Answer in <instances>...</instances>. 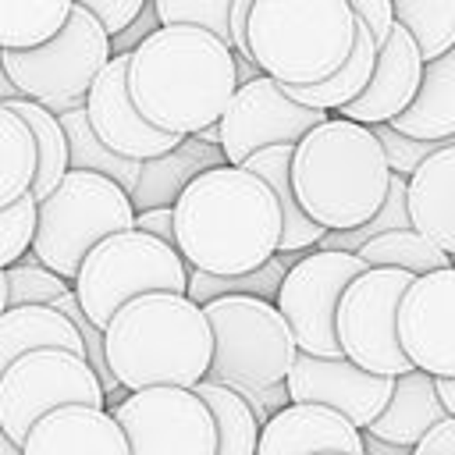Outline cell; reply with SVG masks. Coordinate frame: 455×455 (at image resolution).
<instances>
[{
	"mask_svg": "<svg viewBox=\"0 0 455 455\" xmlns=\"http://www.w3.org/2000/svg\"><path fill=\"white\" fill-rule=\"evenodd\" d=\"M238 89L235 50L196 25H156L128 53V96L167 135H199L217 124Z\"/></svg>",
	"mask_w": 455,
	"mask_h": 455,
	"instance_id": "1",
	"label": "cell"
},
{
	"mask_svg": "<svg viewBox=\"0 0 455 455\" xmlns=\"http://www.w3.org/2000/svg\"><path fill=\"white\" fill-rule=\"evenodd\" d=\"M174 210V249L192 270L249 274L281 242V206L263 178L220 164L185 185Z\"/></svg>",
	"mask_w": 455,
	"mask_h": 455,
	"instance_id": "2",
	"label": "cell"
},
{
	"mask_svg": "<svg viewBox=\"0 0 455 455\" xmlns=\"http://www.w3.org/2000/svg\"><path fill=\"white\" fill-rule=\"evenodd\" d=\"M103 355L124 391L196 387L210 370L213 334L188 295L149 291L107 320Z\"/></svg>",
	"mask_w": 455,
	"mask_h": 455,
	"instance_id": "3",
	"label": "cell"
},
{
	"mask_svg": "<svg viewBox=\"0 0 455 455\" xmlns=\"http://www.w3.org/2000/svg\"><path fill=\"white\" fill-rule=\"evenodd\" d=\"M291 192L323 231L366 224L387 196V160L373 128L327 114L291 146Z\"/></svg>",
	"mask_w": 455,
	"mask_h": 455,
	"instance_id": "4",
	"label": "cell"
},
{
	"mask_svg": "<svg viewBox=\"0 0 455 455\" xmlns=\"http://www.w3.org/2000/svg\"><path fill=\"white\" fill-rule=\"evenodd\" d=\"M355 25L348 0H256L245 21L249 60L277 85H313L345 64Z\"/></svg>",
	"mask_w": 455,
	"mask_h": 455,
	"instance_id": "5",
	"label": "cell"
},
{
	"mask_svg": "<svg viewBox=\"0 0 455 455\" xmlns=\"http://www.w3.org/2000/svg\"><path fill=\"white\" fill-rule=\"evenodd\" d=\"M135 210L128 192L92 171H68L46 199L36 203V231L28 252L64 281H75L82 259L107 235L128 231Z\"/></svg>",
	"mask_w": 455,
	"mask_h": 455,
	"instance_id": "6",
	"label": "cell"
},
{
	"mask_svg": "<svg viewBox=\"0 0 455 455\" xmlns=\"http://www.w3.org/2000/svg\"><path fill=\"white\" fill-rule=\"evenodd\" d=\"M188 263L178 256L174 245L146 235V231H117L107 235L100 245L89 249L82 259L71 291L92 327H107V320L132 299L149 291H174L185 295Z\"/></svg>",
	"mask_w": 455,
	"mask_h": 455,
	"instance_id": "7",
	"label": "cell"
},
{
	"mask_svg": "<svg viewBox=\"0 0 455 455\" xmlns=\"http://www.w3.org/2000/svg\"><path fill=\"white\" fill-rule=\"evenodd\" d=\"M213 355L203 380L228 387H274L284 384L295 363V338L274 302L252 295H224L203 306Z\"/></svg>",
	"mask_w": 455,
	"mask_h": 455,
	"instance_id": "8",
	"label": "cell"
},
{
	"mask_svg": "<svg viewBox=\"0 0 455 455\" xmlns=\"http://www.w3.org/2000/svg\"><path fill=\"white\" fill-rule=\"evenodd\" d=\"M110 60V36L103 25L82 11L71 7L68 21L57 36H50L39 46L28 50H0V64L18 89V96L36 100L50 114H68L85 107V92L96 82V75Z\"/></svg>",
	"mask_w": 455,
	"mask_h": 455,
	"instance_id": "9",
	"label": "cell"
},
{
	"mask_svg": "<svg viewBox=\"0 0 455 455\" xmlns=\"http://www.w3.org/2000/svg\"><path fill=\"white\" fill-rule=\"evenodd\" d=\"M409 284L412 274L395 267H366L355 281L345 284L334 313V334L345 359L380 377H398L412 370L395 327L398 302Z\"/></svg>",
	"mask_w": 455,
	"mask_h": 455,
	"instance_id": "10",
	"label": "cell"
},
{
	"mask_svg": "<svg viewBox=\"0 0 455 455\" xmlns=\"http://www.w3.org/2000/svg\"><path fill=\"white\" fill-rule=\"evenodd\" d=\"M60 405L103 409V387L85 355L68 348H36L0 373V430L21 444L32 423Z\"/></svg>",
	"mask_w": 455,
	"mask_h": 455,
	"instance_id": "11",
	"label": "cell"
},
{
	"mask_svg": "<svg viewBox=\"0 0 455 455\" xmlns=\"http://www.w3.org/2000/svg\"><path fill=\"white\" fill-rule=\"evenodd\" d=\"M363 270L366 263L355 252H331V249L302 252L288 267L274 306L284 316L299 352L341 359V345L334 334V313H338V299L345 284L355 281Z\"/></svg>",
	"mask_w": 455,
	"mask_h": 455,
	"instance_id": "12",
	"label": "cell"
},
{
	"mask_svg": "<svg viewBox=\"0 0 455 455\" xmlns=\"http://www.w3.org/2000/svg\"><path fill=\"white\" fill-rule=\"evenodd\" d=\"M128 441V455H213L217 427L192 387L128 391L107 409Z\"/></svg>",
	"mask_w": 455,
	"mask_h": 455,
	"instance_id": "13",
	"label": "cell"
},
{
	"mask_svg": "<svg viewBox=\"0 0 455 455\" xmlns=\"http://www.w3.org/2000/svg\"><path fill=\"white\" fill-rule=\"evenodd\" d=\"M327 114L295 103L274 78L256 75L242 82L224 107L217 132H220V153L228 164H242L256 149L267 146H295L309 128H316Z\"/></svg>",
	"mask_w": 455,
	"mask_h": 455,
	"instance_id": "14",
	"label": "cell"
},
{
	"mask_svg": "<svg viewBox=\"0 0 455 455\" xmlns=\"http://www.w3.org/2000/svg\"><path fill=\"white\" fill-rule=\"evenodd\" d=\"M398 345L405 359L437 377H455V267L412 277L398 302Z\"/></svg>",
	"mask_w": 455,
	"mask_h": 455,
	"instance_id": "15",
	"label": "cell"
},
{
	"mask_svg": "<svg viewBox=\"0 0 455 455\" xmlns=\"http://www.w3.org/2000/svg\"><path fill=\"white\" fill-rule=\"evenodd\" d=\"M284 387H288V402H309V405L334 409L352 427L363 430L387 405L395 377L370 373V370L355 366L345 355L341 359H323V355L295 352V363L284 377Z\"/></svg>",
	"mask_w": 455,
	"mask_h": 455,
	"instance_id": "16",
	"label": "cell"
},
{
	"mask_svg": "<svg viewBox=\"0 0 455 455\" xmlns=\"http://www.w3.org/2000/svg\"><path fill=\"white\" fill-rule=\"evenodd\" d=\"M85 117L96 139L128 160H153L167 149H174L181 139L153 128L128 96V53L110 57L107 68L96 75V82L85 92Z\"/></svg>",
	"mask_w": 455,
	"mask_h": 455,
	"instance_id": "17",
	"label": "cell"
},
{
	"mask_svg": "<svg viewBox=\"0 0 455 455\" xmlns=\"http://www.w3.org/2000/svg\"><path fill=\"white\" fill-rule=\"evenodd\" d=\"M419 75H423L419 46L412 43V36L402 25H395L391 36L377 46V64H373L366 89L348 107H341L338 117H348L366 128L395 121L412 103V96L419 89Z\"/></svg>",
	"mask_w": 455,
	"mask_h": 455,
	"instance_id": "18",
	"label": "cell"
},
{
	"mask_svg": "<svg viewBox=\"0 0 455 455\" xmlns=\"http://www.w3.org/2000/svg\"><path fill=\"white\" fill-rule=\"evenodd\" d=\"M363 455V434L352 427L341 412L309 405V402H288L284 409L270 412V419L259 427L256 455Z\"/></svg>",
	"mask_w": 455,
	"mask_h": 455,
	"instance_id": "19",
	"label": "cell"
},
{
	"mask_svg": "<svg viewBox=\"0 0 455 455\" xmlns=\"http://www.w3.org/2000/svg\"><path fill=\"white\" fill-rule=\"evenodd\" d=\"M21 455H128V441L107 409L60 405L32 423Z\"/></svg>",
	"mask_w": 455,
	"mask_h": 455,
	"instance_id": "20",
	"label": "cell"
},
{
	"mask_svg": "<svg viewBox=\"0 0 455 455\" xmlns=\"http://www.w3.org/2000/svg\"><path fill=\"white\" fill-rule=\"evenodd\" d=\"M412 231L455 256V146H441L405 178Z\"/></svg>",
	"mask_w": 455,
	"mask_h": 455,
	"instance_id": "21",
	"label": "cell"
},
{
	"mask_svg": "<svg viewBox=\"0 0 455 455\" xmlns=\"http://www.w3.org/2000/svg\"><path fill=\"white\" fill-rule=\"evenodd\" d=\"M220 164H228L220 146L203 142L199 135H185L174 149H167V153H160L153 160H142L139 181L128 192V203H132L135 213L174 206L188 181H196L203 171L220 167Z\"/></svg>",
	"mask_w": 455,
	"mask_h": 455,
	"instance_id": "22",
	"label": "cell"
},
{
	"mask_svg": "<svg viewBox=\"0 0 455 455\" xmlns=\"http://www.w3.org/2000/svg\"><path fill=\"white\" fill-rule=\"evenodd\" d=\"M448 412L437 398V387H434V377L423 373V370H405L395 377V387H391V398L387 405L380 409V416L363 427L370 430L373 437L387 441V444H402V448H412L434 423H441Z\"/></svg>",
	"mask_w": 455,
	"mask_h": 455,
	"instance_id": "23",
	"label": "cell"
},
{
	"mask_svg": "<svg viewBox=\"0 0 455 455\" xmlns=\"http://www.w3.org/2000/svg\"><path fill=\"white\" fill-rule=\"evenodd\" d=\"M387 124L412 139H430V142L455 139V46L434 60H423V75L412 103Z\"/></svg>",
	"mask_w": 455,
	"mask_h": 455,
	"instance_id": "24",
	"label": "cell"
},
{
	"mask_svg": "<svg viewBox=\"0 0 455 455\" xmlns=\"http://www.w3.org/2000/svg\"><path fill=\"white\" fill-rule=\"evenodd\" d=\"M36 348H68L85 355L78 327L53 306H11L0 313V373Z\"/></svg>",
	"mask_w": 455,
	"mask_h": 455,
	"instance_id": "25",
	"label": "cell"
},
{
	"mask_svg": "<svg viewBox=\"0 0 455 455\" xmlns=\"http://www.w3.org/2000/svg\"><path fill=\"white\" fill-rule=\"evenodd\" d=\"M238 167L252 171L256 178H263L281 206V242H277V252H306L320 242L323 228L313 224L299 203H295V192H291V178H288V167H291V146H267V149H256L252 156H245Z\"/></svg>",
	"mask_w": 455,
	"mask_h": 455,
	"instance_id": "26",
	"label": "cell"
},
{
	"mask_svg": "<svg viewBox=\"0 0 455 455\" xmlns=\"http://www.w3.org/2000/svg\"><path fill=\"white\" fill-rule=\"evenodd\" d=\"M373 64H377V39L359 21L352 53L345 57V64L338 71H331L323 82H313V85H281V89L302 107H313V110H323V114H338L341 107H348L366 89V82L373 75Z\"/></svg>",
	"mask_w": 455,
	"mask_h": 455,
	"instance_id": "27",
	"label": "cell"
},
{
	"mask_svg": "<svg viewBox=\"0 0 455 455\" xmlns=\"http://www.w3.org/2000/svg\"><path fill=\"white\" fill-rule=\"evenodd\" d=\"M7 107L28 124L32 132V142H36V174H32V188L28 196L39 203L53 192V185L68 174V139H64V128L57 121V114H50L46 107H39L36 100H25V96H14L7 100Z\"/></svg>",
	"mask_w": 455,
	"mask_h": 455,
	"instance_id": "28",
	"label": "cell"
},
{
	"mask_svg": "<svg viewBox=\"0 0 455 455\" xmlns=\"http://www.w3.org/2000/svg\"><path fill=\"white\" fill-rule=\"evenodd\" d=\"M192 391L203 398V405L213 416V427H217L213 455H256L259 419L249 409V402L235 387L217 384V380H199Z\"/></svg>",
	"mask_w": 455,
	"mask_h": 455,
	"instance_id": "29",
	"label": "cell"
},
{
	"mask_svg": "<svg viewBox=\"0 0 455 455\" xmlns=\"http://www.w3.org/2000/svg\"><path fill=\"white\" fill-rule=\"evenodd\" d=\"M57 121H60L64 139H68V171H92V174H103V178L117 181L124 192L135 188L142 160H128V156L110 153V149L96 139V132L89 128L85 107L68 110V114H57Z\"/></svg>",
	"mask_w": 455,
	"mask_h": 455,
	"instance_id": "30",
	"label": "cell"
},
{
	"mask_svg": "<svg viewBox=\"0 0 455 455\" xmlns=\"http://www.w3.org/2000/svg\"><path fill=\"white\" fill-rule=\"evenodd\" d=\"M75 0H0V50L46 43L68 21Z\"/></svg>",
	"mask_w": 455,
	"mask_h": 455,
	"instance_id": "31",
	"label": "cell"
},
{
	"mask_svg": "<svg viewBox=\"0 0 455 455\" xmlns=\"http://www.w3.org/2000/svg\"><path fill=\"white\" fill-rule=\"evenodd\" d=\"M355 256H359L366 267H395V270H409L412 277L451 267V256H448L444 249H437L434 242H427V238H423L419 231H412V228L384 231V235L363 242Z\"/></svg>",
	"mask_w": 455,
	"mask_h": 455,
	"instance_id": "32",
	"label": "cell"
},
{
	"mask_svg": "<svg viewBox=\"0 0 455 455\" xmlns=\"http://www.w3.org/2000/svg\"><path fill=\"white\" fill-rule=\"evenodd\" d=\"M391 14L412 36L423 60L455 46V0H391Z\"/></svg>",
	"mask_w": 455,
	"mask_h": 455,
	"instance_id": "33",
	"label": "cell"
},
{
	"mask_svg": "<svg viewBox=\"0 0 455 455\" xmlns=\"http://www.w3.org/2000/svg\"><path fill=\"white\" fill-rule=\"evenodd\" d=\"M32 174H36L32 132L7 103H0V210L32 188Z\"/></svg>",
	"mask_w": 455,
	"mask_h": 455,
	"instance_id": "34",
	"label": "cell"
},
{
	"mask_svg": "<svg viewBox=\"0 0 455 455\" xmlns=\"http://www.w3.org/2000/svg\"><path fill=\"white\" fill-rule=\"evenodd\" d=\"M7 277V309L11 306H50L57 295L71 291V281L46 270L32 252H25L18 263L4 270Z\"/></svg>",
	"mask_w": 455,
	"mask_h": 455,
	"instance_id": "35",
	"label": "cell"
},
{
	"mask_svg": "<svg viewBox=\"0 0 455 455\" xmlns=\"http://www.w3.org/2000/svg\"><path fill=\"white\" fill-rule=\"evenodd\" d=\"M153 11L160 25H196L220 36L231 46V32H228L231 0H153Z\"/></svg>",
	"mask_w": 455,
	"mask_h": 455,
	"instance_id": "36",
	"label": "cell"
},
{
	"mask_svg": "<svg viewBox=\"0 0 455 455\" xmlns=\"http://www.w3.org/2000/svg\"><path fill=\"white\" fill-rule=\"evenodd\" d=\"M32 231H36V199L25 192L21 199L0 210V270H7L28 252Z\"/></svg>",
	"mask_w": 455,
	"mask_h": 455,
	"instance_id": "37",
	"label": "cell"
},
{
	"mask_svg": "<svg viewBox=\"0 0 455 455\" xmlns=\"http://www.w3.org/2000/svg\"><path fill=\"white\" fill-rule=\"evenodd\" d=\"M373 135L384 149V160H387V171L391 174H402L409 178L430 153H437L441 146H455V139H444V142H430V139H412V135H402L395 132L391 124H373Z\"/></svg>",
	"mask_w": 455,
	"mask_h": 455,
	"instance_id": "38",
	"label": "cell"
},
{
	"mask_svg": "<svg viewBox=\"0 0 455 455\" xmlns=\"http://www.w3.org/2000/svg\"><path fill=\"white\" fill-rule=\"evenodd\" d=\"M149 0H75V7L89 11L107 36H117L121 28H128L135 21V14L146 7Z\"/></svg>",
	"mask_w": 455,
	"mask_h": 455,
	"instance_id": "39",
	"label": "cell"
},
{
	"mask_svg": "<svg viewBox=\"0 0 455 455\" xmlns=\"http://www.w3.org/2000/svg\"><path fill=\"white\" fill-rule=\"evenodd\" d=\"M348 7H352V11H355V18L370 28V36L377 39V46L391 36V28H395L391 0H348Z\"/></svg>",
	"mask_w": 455,
	"mask_h": 455,
	"instance_id": "40",
	"label": "cell"
},
{
	"mask_svg": "<svg viewBox=\"0 0 455 455\" xmlns=\"http://www.w3.org/2000/svg\"><path fill=\"white\" fill-rule=\"evenodd\" d=\"M160 21H156V11H153V0L135 14V21L128 25V28H121L117 36H110V57H121V53H132L153 28H156Z\"/></svg>",
	"mask_w": 455,
	"mask_h": 455,
	"instance_id": "41",
	"label": "cell"
},
{
	"mask_svg": "<svg viewBox=\"0 0 455 455\" xmlns=\"http://www.w3.org/2000/svg\"><path fill=\"white\" fill-rule=\"evenodd\" d=\"M412 455H455V416H444L441 423H434L412 444Z\"/></svg>",
	"mask_w": 455,
	"mask_h": 455,
	"instance_id": "42",
	"label": "cell"
},
{
	"mask_svg": "<svg viewBox=\"0 0 455 455\" xmlns=\"http://www.w3.org/2000/svg\"><path fill=\"white\" fill-rule=\"evenodd\" d=\"M132 228H135V231H146V235H153V238H160V242H167V245H174V210H171V206L135 213V224H132Z\"/></svg>",
	"mask_w": 455,
	"mask_h": 455,
	"instance_id": "43",
	"label": "cell"
},
{
	"mask_svg": "<svg viewBox=\"0 0 455 455\" xmlns=\"http://www.w3.org/2000/svg\"><path fill=\"white\" fill-rule=\"evenodd\" d=\"M363 434V455H412V448H402V444H387L380 437H373L370 430H359Z\"/></svg>",
	"mask_w": 455,
	"mask_h": 455,
	"instance_id": "44",
	"label": "cell"
},
{
	"mask_svg": "<svg viewBox=\"0 0 455 455\" xmlns=\"http://www.w3.org/2000/svg\"><path fill=\"white\" fill-rule=\"evenodd\" d=\"M256 398H259V405H263V409H267V416H270V412H277V409H284V405H288V387H284V384L259 387V391H256Z\"/></svg>",
	"mask_w": 455,
	"mask_h": 455,
	"instance_id": "45",
	"label": "cell"
},
{
	"mask_svg": "<svg viewBox=\"0 0 455 455\" xmlns=\"http://www.w3.org/2000/svg\"><path fill=\"white\" fill-rule=\"evenodd\" d=\"M434 387H437V398H441L444 412L455 416V377H448V380H437V377H434Z\"/></svg>",
	"mask_w": 455,
	"mask_h": 455,
	"instance_id": "46",
	"label": "cell"
},
{
	"mask_svg": "<svg viewBox=\"0 0 455 455\" xmlns=\"http://www.w3.org/2000/svg\"><path fill=\"white\" fill-rule=\"evenodd\" d=\"M18 96V89L11 85V78H7V71H4V64H0V103H7V100H14Z\"/></svg>",
	"mask_w": 455,
	"mask_h": 455,
	"instance_id": "47",
	"label": "cell"
},
{
	"mask_svg": "<svg viewBox=\"0 0 455 455\" xmlns=\"http://www.w3.org/2000/svg\"><path fill=\"white\" fill-rule=\"evenodd\" d=\"M0 455H21V444H14L4 430H0Z\"/></svg>",
	"mask_w": 455,
	"mask_h": 455,
	"instance_id": "48",
	"label": "cell"
},
{
	"mask_svg": "<svg viewBox=\"0 0 455 455\" xmlns=\"http://www.w3.org/2000/svg\"><path fill=\"white\" fill-rule=\"evenodd\" d=\"M7 309V277H4V270H0V313Z\"/></svg>",
	"mask_w": 455,
	"mask_h": 455,
	"instance_id": "49",
	"label": "cell"
},
{
	"mask_svg": "<svg viewBox=\"0 0 455 455\" xmlns=\"http://www.w3.org/2000/svg\"><path fill=\"white\" fill-rule=\"evenodd\" d=\"M323 455H338V451H323Z\"/></svg>",
	"mask_w": 455,
	"mask_h": 455,
	"instance_id": "50",
	"label": "cell"
},
{
	"mask_svg": "<svg viewBox=\"0 0 455 455\" xmlns=\"http://www.w3.org/2000/svg\"><path fill=\"white\" fill-rule=\"evenodd\" d=\"M451 267H455V256H451Z\"/></svg>",
	"mask_w": 455,
	"mask_h": 455,
	"instance_id": "51",
	"label": "cell"
}]
</instances>
